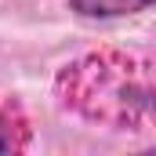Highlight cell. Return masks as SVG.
<instances>
[{
    "label": "cell",
    "mask_w": 156,
    "mask_h": 156,
    "mask_svg": "<svg viewBox=\"0 0 156 156\" xmlns=\"http://www.w3.org/2000/svg\"><path fill=\"white\" fill-rule=\"evenodd\" d=\"M55 98L98 127H156V58L120 47L87 51L55 73Z\"/></svg>",
    "instance_id": "cell-1"
},
{
    "label": "cell",
    "mask_w": 156,
    "mask_h": 156,
    "mask_svg": "<svg viewBox=\"0 0 156 156\" xmlns=\"http://www.w3.org/2000/svg\"><path fill=\"white\" fill-rule=\"evenodd\" d=\"M66 7L83 22H120L156 11V0H66Z\"/></svg>",
    "instance_id": "cell-2"
},
{
    "label": "cell",
    "mask_w": 156,
    "mask_h": 156,
    "mask_svg": "<svg viewBox=\"0 0 156 156\" xmlns=\"http://www.w3.org/2000/svg\"><path fill=\"white\" fill-rule=\"evenodd\" d=\"M33 145V123L15 98H0V153H26Z\"/></svg>",
    "instance_id": "cell-3"
}]
</instances>
